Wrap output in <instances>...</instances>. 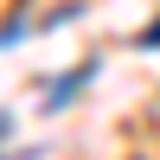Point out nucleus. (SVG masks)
Returning <instances> with one entry per match:
<instances>
[{"instance_id":"obj_1","label":"nucleus","mask_w":160,"mask_h":160,"mask_svg":"<svg viewBox=\"0 0 160 160\" xmlns=\"http://www.w3.org/2000/svg\"><path fill=\"white\" fill-rule=\"evenodd\" d=\"M90 77H96V64H77V71L64 77V83L51 90V96H45V109H64V102H77V96H83V83H90Z\"/></svg>"},{"instance_id":"obj_2","label":"nucleus","mask_w":160,"mask_h":160,"mask_svg":"<svg viewBox=\"0 0 160 160\" xmlns=\"http://www.w3.org/2000/svg\"><path fill=\"white\" fill-rule=\"evenodd\" d=\"M19 38H26V26H19V19H13V26H7V32H0V51H7V45H19Z\"/></svg>"},{"instance_id":"obj_3","label":"nucleus","mask_w":160,"mask_h":160,"mask_svg":"<svg viewBox=\"0 0 160 160\" xmlns=\"http://www.w3.org/2000/svg\"><path fill=\"white\" fill-rule=\"evenodd\" d=\"M141 45H148V51H160V26H154V32H148V38H141Z\"/></svg>"}]
</instances>
